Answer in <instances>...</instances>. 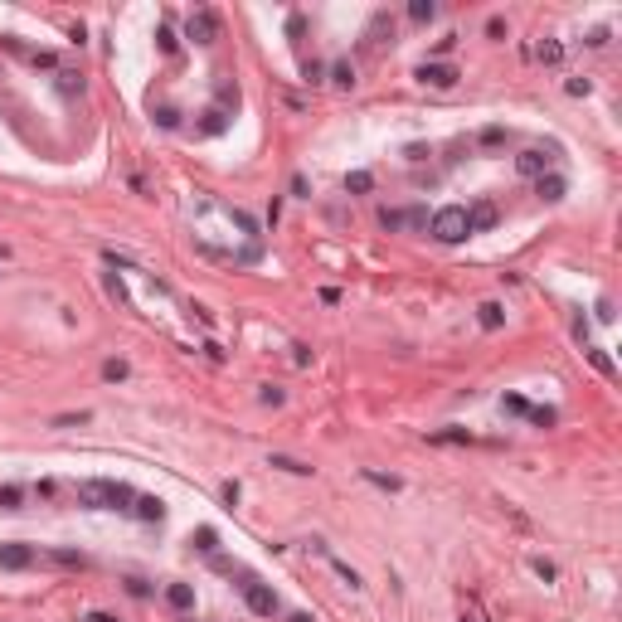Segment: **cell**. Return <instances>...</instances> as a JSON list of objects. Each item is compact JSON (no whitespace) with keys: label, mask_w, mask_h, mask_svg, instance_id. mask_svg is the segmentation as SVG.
<instances>
[{"label":"cell","mask_w":622,"mask_h":622,"mask_svg":"<svg viewBox=\"0 0 622 622\" xmlns=\"http://www.w3.org/2000/svg\"><path fill=\"white\" fill-rule=\"evenodd\" d=\"M165 598H170V607H180V612H190V607H194L190 583H170V588H165Z\"/></svg>","instance_id":"obj_9"},{"label":"cell","mask_w":622,"mask_h":622,"mask_svg":"<svg viewBox=\"0 0 622 622\" xmlns=\"http://www.w3.org/2000/svg\"><path fill=\"white\" fill-rule=\"evenodd\" d=\"M482 326H501V307H496V302L482 307Z\"/></svg>","instance_id":"obj_12"},{"label":"cell","mask_w":622,"mask_h":622,"mask_svg":"<svg viewBox=\"0 0 622 622\" xmlns=\"http://www.w3.org/2000/svg\"><path fill=\"white\" fill-rule=\"evenodd\" d=\"M93 622H117V617H107V612H93Z\"/></svg>","instance_id":"obj_16"},{"label":"cell","mask_w":622,"mask_h":622,"mask_svg":"<svg viewBox=\"0 0 622 622\" xmlns=\"http://www.w3.org/2000/svg\"><path fill=\"white\" fill-rule=\"evenodd\" d=\"M131 511H136L141 520H161V515H165V506H161L156 496H136V506H131Z\"/></svg>","instance_id":"obj_10"},{"label":"cell","mask_w":622,"mask_h":622,"mask_svg":"<svg viewBox=\"0 0 622 622\" xmlns=\"http://www.w3.org/2000/svg\"><path fill=\"white\" fill-rule=\"evenodd\" d=\"M190 39H214V15H210V10L190 15Z\"/></svg>","instance_id":"obj_6"},{"label":"cell","mask_w":622,"mask_h":622,"mask_svg":"<svg viewBox=\"0 0 622 622\" xmlns=\"http://www.w3.org/2000/svg\"><path fill=\"white\" fill-rule=\"evenodd\" d=\"M0 506L15 511V506H20V491H15V486H6V491H0Z\"/></svg>","instance_id":"obj_14"},{"label":"cell","mask_w":622,"mask_h":622,"mask_svg":"<svg viewBox=\"0 0 622 622\" xmlns=\"http://www.w3.org/2000/svg\"><path fill=\"white\" fill-rule=\"evenodd\" d=\"M239 593H244V603H248L258 617H273V612H277V593H273V588H263L253 574H239Z\"/></svg>","instance_id":"obj_2"},{"label":"cell","mask_w":622,"mask_h":622,"mask_svg":"<svg viewBox=\"0 0 622 622\" xmlns=\"http://www.w3.org/2000/svg\"><path fill=\"white\" fill-rule=\"evenodd\" d=\"M496 224V204H477V210H467V229H491Z\"/></svg>","instance_id":"obj_5"},{"label":"cell","mask_w":622,"mask_h":622,"mask_svg":"<svg viewBox=\"0 0 622 622\" xmlns=\"http://www.w3.org/2000/svg\"><path fill=\"white\" fill-rule=\"evenodd\" d=\"M273 467H282V472H297V477H307L311 467L307 462H297V457H273Z\"/></svg>","instance_id":"obj_11"},{"label":"cell","mask_w":622,"mask_h":622,"mask_svg":"<svg viewBox=\"0 0 622 622\" xmlns=\"http://www.w3.org/2000/svg\"><path fill=\"white\" fill-rule=\"evenodd\" d=\"M194 540H199V549H204V554H214V530H199Z\"/></svg>","instance_id":"obj_15"},{"label":"cell","mask_w":622,"mask_h":622,"mask_svg":"<svg viewBox=\"0 0 622 622\" xmlns=\"http://www.w3.org/2000/svg\"><path fill=\"white\" fill-rule=\"evenodd\" d=\"M419 78H423V83H433V88H452V83H457V73H452L448 64H423V68H419Z\"/></svg>","instance_id":"obj_3"},{"label":"cell","mask_w":622,"mask_h":622,"mask_svg":"<svg viewBox=\"0 0 622 622\" xmlns=\"http://www.w3.org/2000/svg\"><path fill=\"white\" fill-rule=\"evenodd\" d=\"M530 423H540V428H549V423H554V413H549V408H530Z\"/></svg>","instance_id":"obj_13"},{"label":"cell","mask_w":622,"mask_h":622,"mask_svg":"<svg viewBox=\"0 0 622 622\" xmlns=\"http://www.w3.org/2000/svg\"><path fill=\"white\" fill-rule=\"evenodd\" d=\"M30 559H35L30 545H0V564H6V569H25Z\"/></svg>","instance_id":"obj_4"},{"label":"cell","mask_w":622,"mask_h":622,"mask_svg":"<svg viewBox=\"0 0 622 622\" xmlns=\"http://www.w3.org/2000/svg\"><path fill=\"white\" fill-rule=\"evenodd\" d=\"M535 190H540V199H564V180L559 175H535Z\"/></svg>","instance_id":"obj_8"},{"label":"cell","mask_w":622,"mask_h":622,"mask_svg":"<svg viewBox=\"0 0 622 622\" xmlns=\"http://www.w3.org/2000/svg\"><path fill=\"white\" fill-rule=\"evenodd\" d=\"M515 165H520V175H545V165H549V156H545V151H525V156H520Z\"/></svg>","instance_id":"obj_7"},{"label":"cell","mask_w":622,"mask_h":622,"mask_svg":"<svg viewBox=\"0 0 622 622\" xmlns=\"http://www.w3.org/2000/svg\"><path fill=\"white\" fill-rule=\"evenodd\" d=\"M472 229H467V210H457V204H448V210H438V219H433V239H443V244H462Z\"/></svg>","instance_id":"obj_1"}]
</instances>
